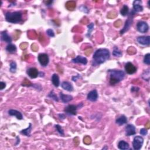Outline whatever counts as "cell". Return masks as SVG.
Segmentation results:
<instances>
[{
	"instance_id": "obj_30",
	"label": "cell",
	"mask_w": 150,
	"mask_h": 150,
	"mask_svg": "<svg viewBox=\"0 0 150 150\" xmlns=\"http://www.w3.org/2000/svg\"><path fill=\"white\" fill-rule=\"evenodd\" d=\"M88 34H87V36L90 37V36L91 32H92V31L94 29L93 23H91L90 24H89V25L88 26Z\"/></svg>"
},
{
	"instance_id": "obj_50",
	"label": "cell",
	"mask_w": 150,
	"mask_h": 150,
	"mask_svg": "<svg viewBox=\"0 0 150 150\" xmlns=\"http://www.w3.org/2000/svg\"><path fill=\"white\" fill-rule=\"evenodd\" d=\"M107 148H107V147L106 146V147H105V148H103V150H105V149H107Z\"/></svg>"
},
{
	"instance_id": "obj_21",
	"label": "cell",
	"mask_w": 150,
	"mask_h": 150,
	"mask_svg": "<svg viewBox=\"0 0 150 150\" xmlns=\"http://www.w3.org/2000/svg\"><path fill=\"white\" fill-rule=\"evenodd\" d=\"M62 88L68 91H72L73 90V88L71 83L68 82H63L62 83Z\"/></svg>"
},
{
	"instance_id": "obj_29",
	"label": "cell",
	"mask_w": 150,
	"mask_h": 150,
	"mask_svg": "<svg viewBox=\"0 0 150 150\" xmlns=\"http://www.w3.org/2000/svg\"><path fill=\"white\" fill-rule=\"evenodd\" d=\"M17 70V64L15 62H12L10 64L9 71L12 73H15Z\"/></svg>"
},
{
	"instance_id": "obj_23",
	"label": "cell",
	"mask_w": 150,
	"mask_h": 150,
	"mask_svg": "<svg viewBox=\"0 0 150 150\" xmlns=\"http://www.w3.org/2000/svg\"><path fill=\"white\" fill-rule=\"evenodd\" d=\"M127 122V119L125 115H121L120 117H119L116 120V123L118 124L119 125H122L125 124Z\"/></svg>"
},
{
	"instance_id": "obj_4",
	"label": "cell",
	"mask_w": 150,
	"mask_h": 150,
	"mask_svg": "<svg viewBox=\"0 0 150 150\" xmlns=\"http://www.w3.org/2000/svg\"><path fill=\"white\" fill-rule=\"evenodd\" d=\"M144 143V139L141 136H136L134 137L132 142V147L135 150H140Z\"/></svg>"
},
{
	"instance_id": "obj_34",
	"label": "cell",
	"mask_w": 150,
	"mask_h": 150,
	"mask_svg": "<svg viewBox=\"0 0 150 150\" xmlns=\"http://www.w3.org/2000/svg\"><path fill=\"white\" fill-rule=\"evenodd\" d=\"M48 97H49L52 98L53 100H54L56 101H59V99H58V97H57L56 95L54 93L53 91H51V92H50L49 95H48Z\"/></svg>"
},
{
	"instance_id": "obj_24",
	"label": "cell",
	"mask_w": 150,
	"mask_h": 150,
	"mask_svg": "<svg viewBox=\"0 0 150 150\" xmlns=\"http://www.w3.org/2000/svg\"><path fill=\"white\" fill-rule=\"evenodd\" d=\"M31 129H32V124L30 123L29 127H28L27 128H26V129L23 130L21 131V133L24 134V135H26V136L28 137H30V135H31Z\"/></svg>"
},
{
	"instance_id": "obj_35",
	"label": "cell",
	"mask_w": 150,
	"mask_h": 150,
	"mask_svg": "<svg viewBox=\"0 0 150 150\" xmlns=\"http://www.w3.org/2000/svg\"><path fill=\"white\" fill-rule=\"evenodd\" d=\"M83 142L86 145H90L91 143V139L89 136H86L83 139Z\"/></svg>"
},
{
	"instance_id": "obj_20",
	"label": "cell",
	"mask_w": 150,
	"mask_h": 150,
	"mask_svg": "<svg viewBox=\"0 0 150 150\" xmlns=\"http://www.w3.org/2000/svg\"><path fill=\"white\" fill-rule=\"evenodd\" d=\"M76 7V4L74 1H69L66 3V8L69 11H73Z\"/></svg>"
},
{
	"instance_id": "obj_45",
	"label": "cell",
	"mask_w": 150,
	"mask_h": 150,
	"mask_svg": "<svg viewBox=\"0 0 150 150\" xmlns=\"http://www.w3.org/2000/svg\"><path fill=\"white\" fill-rule=\"evenodd\" d=\"M91 51H92V50L91 49H88V50H86V51H85V54L86 55H90L91 54Z\"/></svg>"
},
{
	"instance_id": "obj_39",
	"label": "cell",
	"mask_w": 150,
	"mask_h": 150,
	"mask_svg": "<svg viewBox=\"0 0 150 150\" xmlns=\"http://www.w3.org/2000/svg\"><path fill=\"white\" fill-rule=\"evenodd\" d=\"M121 24H122V21H121V20H117V21H115V22H114V25L115 27L118 28V27H120L121 26Z\"/></svg>"
},
{
	"instance_id": "obj_43",
	"label": "cell",
	"mask_w": 150,
	"mask_h": 150,
	"mask_svg": "<svg viewBox=\"0 0 150 150\" xmlns=\"http://www.w3.org/2000/svg\"><path fill=\"white\" fill-rule=\"evenodd\" d=\"M28 44L27 43H23L20 46V47H21V48L22 49H25L27 48V46H28Z\"/></svg>"
},
{
	"instance_id": "obj_48",
	"label": "cell",
	"mask_w": 150,
	"mask_h": 150,
	"mask_svg": "<svg viewBox=\"0 0 150 150\" xmlns=\"http://www.w3.org/2000/svg\"><path fill=\"white\" fill-rule=\"evenodd\" d=\"M53 1H47V2H46V5H50L52 3Z\"/></svg>"
},
{
	"instance_id": "obj_25",
	"label": "cell",
	"mask_w": 150,
	"mask_h": 150,
	"mask_svg": "<svg viewBox=\"0 0 150 150\" xmlns=\"http://www.w3.org/2000/svg\"><path fill=\"white\" fill-rule=\"evenodd\" d=\"M6 51L11 53L15 52L17 51L16 46L13 45V44H9L6 47Z\"/></svg>"
},
{
	"instance_id": "obj_17",
	"label": "cell",
	"mask_w": 150,
	"mask_h": 150,
	"mask_svg": "<svg viewBox=\"0 0 150 150\" xmlns=\"http://www.w3.org/2000/svg\"><path fill=\"white\" fill-rule=\"evenodd\" d=\"M1 40L7 43H11L12 42V39L10 37L8 34H7L6 31H3L1 32Z\"/></svg>"
},
{
	"instance_id": "obj_13",
	"label": "cell",
	"mask_w": 150,
	"mask_h": 150,
	"mask_svg": "<svg viewBox=\"0 0 150 150\" xmlns=\"http://www.w3.org/2000/svg\"><path fill=\"white\" fill-rule=\"evenodd\" d=\"M98 98V93L96 90L90 91L88 95V99L91 101H96Z\"/></svg>"
},
{
	"instance_id": "obj_19",
	"label": "cell",
	"mask_w": 150,
	"mask_h": 150,
	"mask_svg": "<svg viewBox=\"0 0 150 150\" xmlns=\"http://www.w3.org/2000/svg\"><path fill=\"white\" fill-rule=\"evenodd\" d=\"M118 147L120 150H127L130 148V145L127 142L124 141H120L118 142Z\"/></svg>"
},
{
	"instance_id": "obj_10",
	"label": "cell",
	"mask_w": 150,
	"mask_h": 150,
	"mask_svg": "<svg viewBox=\"0 0 150 150\" xmlns=\"http://www.w3.org/2000/svg\"><path fill=\"white\" fill-rule=\"evenodd\" d=\"M137 42L142 45L148 46L150 44V36H140L137 38Z\"/></svg>"
},
{
	"instance_id": "obj_8",
	"label": "cell",
	"mask_w": 150,
	"mask_h": 150,
	"mask_svg": "<svg viewBox=\"0 0 150 150\" xmlns=\"http://www.w3.org/2000/svg\"><path fill=\"white\" fill-rule=\"evenodd\" d=\"M125 72L127 73L128 74L132 75V74H134V73L136 72L137 68L136 67H135L133 64L131 63V62H128L125 66Z\"/></svg>"
},
{
	"instance_id": "obj_42",
	"label": "cell",
	"mask_w": 150,
	"mask_h": 150,
	"mask_svg": "<svg viewBox=\"0 0 150 150\" xmlns=\"http://www.w3.org/2000/svg\"><path fill=\"white\" fill-rule=\"evenodd\" d=\"M31 49L33 50L34 51H37L38 50V45H36V44H32L31 46Z\"/></svg>"
},
{
	"instance_id": "obj_40",
	"label": "cell",
	"mask_w": 150,
	"mask_h": 150,
	"mask_svg": "<svg viewBox=\"0 0 150 150\" xmlns=\"http://www.w3.org/2000/svg\"><path fill=\"white\" fill-rule=\"evenodd\" d=\"M140 134L142 135H145L148 133V131H147V129H145V128H142V129L140 130Z\"/></svg>"
},
{
	"instance_id": "obj_46",
	"label": "cell",
	"mask_w": 150,
	"mask_h": 150,
	"mask_svg": "<svg viewBox=\"0 0 150 150\" xmlns=\"http://www.w3.org/2000/svg\"><path fill=\"white\" fill-rule=\"evenodd\" d=\"M134 88H135V89H134L132 88H131V91H137L139 90V88H137V87H134Z\"/></svg>"
},
{
	"instance_id": "obj_28",
	"label": "cell",
	"mask_w": 150,
	"mask_h": 150,
	"mask_svg": "<svg viewBox=\"0 0 150 150\" xmlns=\"http://www.w3.org/2000/svg\"><path fill=\"white\" fill-rule=\"evenodd\" d=\"M113 55L115 57H120L122 56V52L118 49L117 47H115L114 48L113 52Z\"/></svg>"
},
{
	"instance_id": "obj_44",
	"label": "cell",
	"mask_w": 150,
	"mask_h": 150,
	"mask_svg": "<svg viewBox=\"0 0 150 150\" xmlns=\"http://www.w3.org/2000/svg\"><path fill=\"white\" fill-rule=\"evenodd\" d=\"M5 87H6V84H5V83L2 82H1V83H0V89H1V90H3Z\"/></svg>"
},
{
	"instance_id": "obj_7",
	"label": "cell",
	"mask_w": 150,
	"mask_h": 150,
	"mask_svg": "<svg viewBox=\"0 0 150 150\" xmlns=\"http://www.w3.org/2000/svg\"><path fill=\"white\" fill-rule=\"evenodd\" d=\"M78 108V106L69 105L64 110V111L69 115H76L77 113V109Z\"/></svg>"
},
{
	"instance_id": "obj_5",
	"label": "cell",
	"mask_w": 150,
	"mask_h": 150,
	"mask_svg": "<svg viewBox=\"0 0 150 150\" xmlns=\"http://www.w3.org/2000/svg\"><path fill=\"white\" fill-rule=\"evenodd\" d=\"M38 61L42 66H46L49 62V56L46 53H40L38 57Z\"/></svg>"
},
{
	"instance_id": "obj_38",
	"label": "cell",
	"mask_w": 150,
	"mask_h": 150,
	"mask_svg": "<svg viewBox=\"0 0 150 150\" xmlns=\"http://www.w3.org/2000/svg\"><path fill=\"white\" fill-rule=\"evenodd\" d=\"M79 9L80 10V11H83V12H85V13H88V8L86 6H85V5H82V6L79 8Z\"/></svg>"
},
{
	"instance_id": "obj_47",
	"label": "cell",
	"mask_w": 150,
	"mask_h": 150,
	"mask_svg": "<svg viewBox=\"0 0 150 150\" xmlns=\"http://www.w3.org/2000/svg\"><path fill=\"white\" fill-rule=\"evenodd\" d=\"M59 116L60 117V118H62V119H64V118H65V115H64V114H60L59 115Z\"/></svg>"
},
{
	"instance_id": "obj_15",
	"label": "cell",
	"mask_w": 150,
	"mask_h": 150,
	"mask_svg": "<svg viewBox=\"0 0 150 150\" xmlns=\"http://www.w3.org/2000/svg\"><path fill=\"white\" fill-rule=\"evenodd\" d=\"M27 73L29 75V76L32 79L36 78L39 75V72H38V69L36 68H31L29 69L27 71Z\"/></svg>"
},
{
	"instance_id": "obj_14",
	"label": "cell",
	"mask_w": 150,
	"mask_h": 150,
	"mask_svg": "<svg viewBox=\"0 0 150 150\" xmlns=\"http://www.w3.org/2000/svg\"><path fill=\"white\" fill-rule=\"evenodd\" d=\"M142 1L135 0L133 2V9L135 12H139L143 11V7L141 5Z\"/></svg>"
},
{
	"instance_id": "obj_49",
	"label": "cell",
	"mask_w": 150,
	"mask_h": 150,
	"mask_svg": "<svg viewBox=\"0 0 150 150\" xmlns=\"http://www.w3.org/2000/svg\"><path fill=\"white\" fill-rule=\"evenodd\" d=\"M149 124H150V123L148 122V123H147V125H145V126L147 127V128H150V125H149Z\"/></svg>"
},
{
	"instance_id": "obj_18",
	"label": "cell",
	"mask_w": 150,
	"mask_h": 150,
	"mask_svg": "<svg viewBox=\"0 0 150 150\" xmlns=\"http://www.w3.org/2000/svg\"><path fill=\"white\" fill-rule=\"evenodd\" d=\"M60 97H61L62 101L63 103H65L69 102V101H71L73 99V97L72 96L64 95L62 92L60 93Z\"/></svg>"
},
{
	"instance_id": "obj_36",
	"label": "cell",
	"mask_w": 150,
	"mask_h": 150,
	"mask_svg": "<svg viewBox=\"0 0 150 150\" xmlns=\"http://www.w3.org/2000/svg\"><path fill=\"white\" fill-rule=\"evenodd\" d=\"M55 128H56V130L58 131V132H59L60 134H61V135H64L63 130L62 129V127H61V125H55Z\"/></svg>"
},
{
	"instance_id": "obj_37",
	"label": "cell",
	"mask_w": 150,
	"mask_h": 150,
	"mask_svg": "<svg viewBox=\"0 0 150 150\" xmlns=\"http://www.w3.org/2000/svg\"><path fill=\"white\" fill-rule=\"evenodd\" d=\"M46 34L48 35L50 37H54L55 36V33H54L53 31L51 29H49L46 31Z\"/></svg>"
},
{
	"instance_id": "obj_22",
	"label": "cell",
	"mask_w": 150,
	"mask_h": 150,
	"mask_svg": "<svg viewBox=\"0 0 150 150\" xmlns=\"http://www.w3.org/2000/svg\"><path fill=\"white\" fill-rule=\"evenodd\" d=\"M52 82L53 85L55 86V87L58 88L60 85V80L57 74H53L52 76Z\"/></svg>"
},
{
	"instance_id": "obj_16",
	"label": "cell",
	"mask_w": 150,
	"mask_h": 150,
	"mask_svg": "<svg viewBox=\"0 0 150 150\" xmlns=\"http://www.w3.org/2000/svg\"><path fill=\"white\" fill-rule=\"evenodd\" d=\"M8 113H9L10 115L15 116L17 119L18 120H22L23 118L22 114H21V113L16 110H10L8 111Z\"/></svg>"
},
{
	"instance_id": "obj_27",
	"label": "cell",
	"mask_w": 150,
	"mask_h": 150,
	"mask_svg": "<svg viewBox=\"0 0 150 150\" xmlns=\"http://www.w3.org/2000/svg\"><path fill=\"white\" fill-rule=\"evenodd\" d=\"M150 69H147L142 74V78L144 80L147 81H149L150 80Z\"/></svg>"
},
{
	"instance_id": "obj_31",
	"label": "cell",
	"mask_w": 150,
	"mask_h": 150,
	"mask_svg": "<svg viewBox=\"0 0 150 150\" xmlns=\"http://www.w3.org/2000/svg\"><path fill=\"white\" fill-rule=\"evenodd\" d=\"M22 86H23L30 87V86H32V84L31 83V82L28 80L27 79L25 78V79L24 80V81H23V82L22 83Z\"/></svg>"
},
{
	"instance_id": "obj_2",
	"label": "cell",
	"mask_w": 150,
	"mask_h": 150,
	"mask_svg": "<svg viewBox=\"0 0 150 150\" xmlns=\"http://www.w3.org/2000/svg\"><path fill=\"white\" fill-rule=\"evenodd\" d=\"M108 73L110 75V83L111 85H114L121 82L125 77V73L122 71L109 70Z\"/></svg>"
},
{
	"instance_id": "obj_41",
	"label": "cell",
	"mask_w": 150,
	"mask_h": 150,
	"mask_svg": "<svg viewBox=\"0 0 150 150\" xmlns=\"http://www.w3.org/2000/svg\"><path fill=\"white\" fill-rule=\"evenodd\" d=\"M73 141H74V143H75L76 146H78L79 144V142H80L79 139L78 137H75V138L73 139Z\"/></svg>"
},
{
	"instance_id": "obj_32",
	"label": "cell",
	"mask_w": 150,
	"mask_h": 150,
	"mask_svg": "<svg viewBox=\"0 0 150 150\" xmlns=\"http://www.w3.org/2000/svg\"><path fill=\"white\" fill-rule=\"evenodd\" d=\"M117 15V14L116 12L115 11H110L107 14V17L108 18H110V19H112V18H115Z\"/></svg>"
},
{
	"instance_id": "obj_6",
	"label": "cell",
	"mask_w": 150,
	"mask_h": 150,
	"mask_svg": "<svg viewBox=\"0 0 150 150\" xmlns=\"http://www.w3.org/2000/svg\"><path fill=\"white\" fill-rule=\"evenodd\" d=\"M137 29L141 33H146L149 29V26L147 22L140 21L137 23Z\"/></svg>"
},
{
	"instance_id": "obj_26",
	"label": "cell",
	"mask_w": 150,
	"mask_h": 150,
	"mask_svg": "<svg viewBox=\"0 0 150 150\" xmlns=\"http://www.w3.org/2000/svg\"><path fill=\"white\" fill-rule=\"evenodd\" d=\"M128 12H129V8L126 5H124L123 8H121L120 10V13L121 15L123 16H126L127 15H128Z\"/></svg>"
},
{
	"instance_id": "obj_3",
	"label": "cell",
	"mask_w": 150,
	"mask_h": 150,
	"mask_svg": "<svg viewBox=\"0 0 150 150\" xmlns=\"http://www.w3.org/2000/svg\"><path fill=\"white\" fill-rule=\"evenodd\" d=\"M22 14L19 11L14 12H8L5 14V19L7 21L13 24H17L21 22L22 20Z\"/></svg>"
},
{
	"instance_id": "obj_9",
	"label": "cell",
	"mask_w": 150,
	"mask_h": 150,
	"mask_svg": "<svg viewBox=\"0 0 150 150\" xmlns=\"http://www.w3.org/2000/svg\"><path fill=\"white\" fill-rule=\"evenodd\" d=\"M132 17L129 18L126 21H125V25H124L123 28V29L120 31V32L121 35H123L124 33H125L127 31H128V30H129L131 26L132 25Z\"/></svg>"
},
{
	"instance_id": "obj_11",
	"label": "cell",
	"mask_w": 150,
	"mask_h": 150,
	"mask_svg": "<svg viewBox=\"0 0 150 150\" xmlns=\"http://www.w3.org/2000/svg\"><path fill=\"white\" fill-rule=\"evenodd\" d=\"M127 136H131V135H135L136 133L135 131V127L132 124H128L125 127Z\"/></svg>"
},
{
	"instance_id": "obj_33",
	"label": "cell",
	"mask_w": 150,
	"mask_h": 150,
	"mask_svg": "<svg viewBox=\"0 0 150 150\" xmlns=\"http://www.w3.org/2000/svg\"><path fill=\"white\" fill-rule=\"evenodd\" d=\"M144 63L148 65H150V53H147V55L145 56L144 59Z\"/></svg>"
},
{
	"instance_id": "obj_12",
	"label": "cell",
	"mask_w": 150,
	"mask_h": 150,
	"mask_svg": "<svg viewBox=\"0 0 150 150\" xmlns=\"http://www.w3.org/2000/svg\"><path fill=\"white\" fill-rule=\"evenodd\" d=\"M72 62L75 63H82L85 65L88 63V59L82 56H78L75 59L72 60Z\"/></svg>"
},
{
	"instance_id": "obj_1",
	"label": "cell",
	"mask_w": 150,
	"mask_h": 150,
	"mask_svg": "<svg viewBox=\"0 0 150 150\" xmlns=\"http://www.w3.org/2000/svg\"><path fill=\"white\" fill-rule=\"evenodd\" d=\"M110 58V52L107 49H97L93 56V66L103 63Z\"/></svg>"
}]
</instances>
